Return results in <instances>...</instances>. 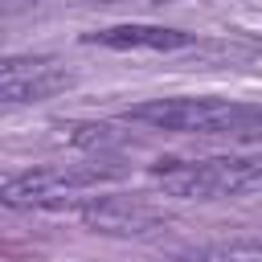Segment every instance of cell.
<instances>
[{"label":"cell","mask_w":262,"mask_h":262,"mask_svg":"<svg viewBox=\"0 0 262 262\" xmlns=\"http://www.w3.org/2000/svg\"><path fill=\"white\" fill-rule=\"evenodd\" d=\"M131 123L172 131V135H209V139H233V143H262V102L246 98H147L127 111Z\"/></svg>","instance_id":"6da1fadb"},{"label":"cell","mask_w":262,"mask_h":262,"mask_svg":"<svg viewBox=\"0 0 262 262\" xmlns=\"http://www.w3.org/2000/svg\"><path fill=\"white\" fill-rule=\"evenodd\" d=\"M156 184L180 201H237L262 192V156H205V160H160Z\"/></svg>","instance_id":"7a4b0ae2"},{"label":"cell","mask_w":262,"mask_h":262,"mask_svg":"<svg viewBox=\"0 0 262 262\" xmlns=\"http://www.w3.org/2000/svg\"><path fill=\"white\" fill-rule=\"evenodd\" d=\"M106 176H115V168H29V172H8L0 184V201L8 209H45V205H61L74 192L102 184Z\"/></svg>","instance_id":"3957f363"},{"label":"cell","mask_w":262,"mask_h":262,"mask_svg":"<svg viewBox=\"0 0 262 262\" xmlns=\"http://www.w3.org/2000/svg\"><path fill=\"white\" fill-rule=\"evenodd\" d=\"M74 82V74L49 57V53H12L0 66V102L4 106H25V102H45L61 94Z\"/></svg>","instance_id":"277c9868"},{"label":"cell","mask_w":262,"mask_h":262,"mask_svg":"<svg viewBox=\"0 0 262 262\" xmlns=\"http://www.w3.org/2000/svg\"><path fill=\"white\" fill-rule=\"evenodd\" d=\"M82 221L94 233H123V237H139L164 225V217L139 201V196H86L82 201Z\"/></svg>","instance_id":"5b68a950"},{"label":"cell","mask_w":262,"mask_h":262,"mask_svg":"<svg viewBox=\"0 0 262 262\" xmlns=\"http://www.w3.org/2000/svg\"><path fill=\"white\" fill-rule=\"evenodd\" d=\"M82 41H86V45H102V49H123V53H135V49L172 53V49L196 45L192 33H184V29H164V25H111V29L86 33Z\"/></svg>","instance_id":"8992f818"},{"label":"cell","mask_w":262,"mask_h":262,"mask_svg":"<svg viewBox=\"0 0 262 262\" xmlns=\"http://www.w3.org/2000/svg\"><path fill=\"white\" fill-rule=\"evenodd\" d=\"M172 262H262V237L250 242H209L176 254Z\"/></svg>","instance_id":"52a82bcc"},{"label":"cell","mask_w":262,"mask_h":262,"mask_svg":"<svg viewBox=\"0 0 262 262\" xmlns=\"http://www.w3.org/2000/svg\"><path fill=\"white\" fill-rule=\"evenodd\" d=\"M37 0H0V8H4V16H16L20 8H33Z\"/></svg>","instance_id":"ba28073f"},{"label":"cell","mask_w":262,"mask_h":262,"mask_svg":"<svg viewBox=\"0 0 262 262\" xmlns=\"http://www.w3.org/2000/svg\"><path fill=\"white\" fill-rule=\"evenodd\" d=\"M90 4H123V0H90Z\"/></svg>","instance_id":"9c48e42d"}]
</instances>
